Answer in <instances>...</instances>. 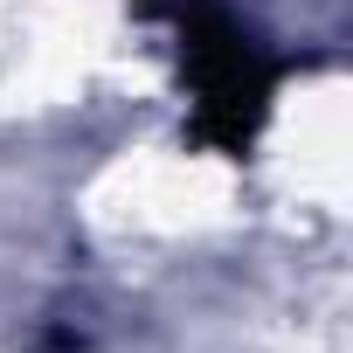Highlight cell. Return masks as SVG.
I'll return each mask as SVG.
<instances>
[{"instance_id": "obj_1", "label": "cell", "mask_w": 353, "mask_h": 353, "mask_svg": "<svg viewBox=\"0 0 353 353\" xmlns=\"http://www.w3.org/2000/svg\"><path fill=\"white\" fill-rule=\"evenodd\" d=\"M152 8H173V14H181L201 132H208L222 152H243V145L256 139L263 104H270V63H256L250 35H243L222 8H208V0H152Z\"/></svg>"}]
</instances>
